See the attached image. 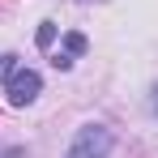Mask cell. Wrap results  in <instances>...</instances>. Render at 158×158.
<instances>
[{"label":"cell","instance_id":"5b68a950","mask_svg":"<svg viewBox=\"0 0 158 158\" xmlns=\"http://www.w3.org/2000/svg\"><path fill=\"white\" fill-rule=\"evenodd\" d=\"M154 111H158V94H154Z\"/></svg>","mask_w":158,"mask_h":158},{"label":"cell","instance_id":"277c9868","mask_svg":"<svg viewBox=\"0 0 158 158\" xmlns=\"http://www.w3.org/2000/svg\"><path fill=\"white\" fill-rule=\"evenodd\" d=\"M52 39H56V26L43 22V26H39V47H52Z\"/></svg>","mask_w":158,"mask_h":158},{"label":"cell","instance_id":"3957f363","mask_svg":"<svg viewBox=\"0 0 158 158\" xmlns=\"http://www.w3.org/2000/svg\"><path fill=\"white\" fill-rule=\"evenodd\" d=\"M85 52V34H69V39H64V52H56V69H73V56H81Z\"/></svg>","mask_w":158,"mask_h":158},{"label":"cell","instance_id":"6da1fadb","mask_svg":"<svg viewBox=\"0 0 158 158\" xmlns=\"http://www.w3.org/2000/svg\"><path fill=\"white\" fill-rule=\"evenodd\" d=\"M111 145H115V137L107 124H81L73 145H69V158H107Z\"/></svg>","mask_w":158,"mask_h":158},{"label":"cell","instance_id":"7a4b0ae2","mask_svg":"<svg viewBox=\"0 0 158 158\" xmlns=\"http://www.w3.org/2000/svg\"><path fill=\"white\" fill-rule=\"evenodd\" d=\"M39 90H43V77H39L34 69H13V73H4V94H9L13 107H30L39 98Z\"/></svg>","mask_w":158,"mask_h":158}]
</instances>
